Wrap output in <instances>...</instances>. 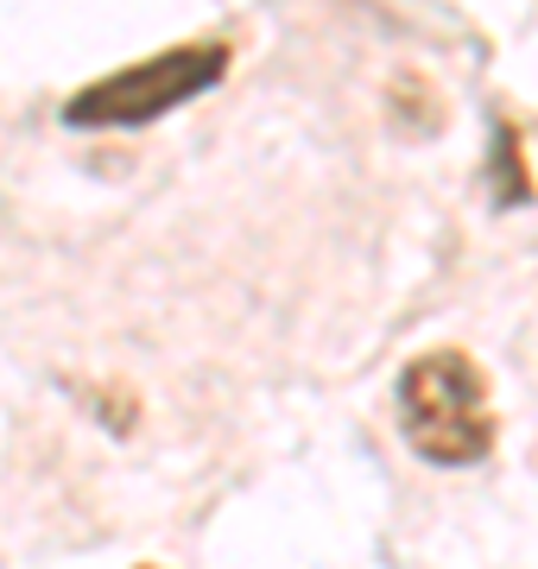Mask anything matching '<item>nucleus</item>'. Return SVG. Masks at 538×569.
Masks as SVG:
<instances>
[{"label": "nucleus", "instance_id": "nucleus-2", "mask_svg": "<svg viewBox=\"0 0 538 569\" xmlns=\"http://www.w3.org/2000/svg\"><path fill=\"white\" fill-rule=\"evenodd\" d=\"M222 70H228L222 44H171V51H159V58L133 63V70H114V77H102L96 89L70 96L63 121H70V127H133V121H152V114H166V108H178V102H190V96L216 89Z\"/></svg>", "mask_w": 538, "mask_h": 569}, {"label": "nucleus", "instance_id": "nucleus-1", "mask_svg": "<svg viewBox=\"0 0 538 569\" xmlns=\"http://www.w3.org/2000/svg\"><path fill=\"white\" fill-rule=\"evenodd\" d=\"M399 425L418 456L444 468H469L495 449V411H488V380L469 355H418L399 380Z\"/></svg>", "mask_w": 538, "mask_h": 569}]
</instances>
